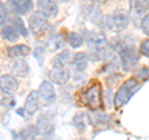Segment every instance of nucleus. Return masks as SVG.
I'll list each match as a JSON object with an SVG mask.
<instances>
[{"label":"nucleus","instance_id":"obj_1","mask_svg":"<svg viewBox=\"0 0 149 140\" xmlns=\"http://www.w3.org/2000/svg\"><path fill=\"white\" fill-rule=\"evenodd\" d=\"M141 88V86L137 85V81L134 78H130L128 81H125L122 87L118 89L117 94L114 97V104L117 108H120L125 103H128V100L132 98L134 93H137V91Z\"/></svg>","mask_w":149,"mask_h":140},{"label":"nucleus","instance_id":"obj_2","mask_svg":"<svg viewBox=\"0 0 149 140\" xmlns=\"http://www.w3.org/2000/svg\"><path fill=\"white\" fill-rule=\"evenodd\" d=\"M129 16L124 11H116L106 17V26L113 32H120L128 26Z\"/></svg>","mask_w":149,"mask_h":140},{"label":"nucleus","instance_id":"obj_3","mask_svg":"<svg viewBox=\"0 0 149 140\" xmlns=\"http://www.w3.org/2000/svg\"><path fill=\"white\" fill-rule=\"evenodd\" d=\"M149 12V0H130V19L137 26Z\"/></svg>","mask_w":149,"mask_h":140},{"label":"nucleus","instance_id":"obj_4","mask_svg":"<svg viewBox=\"0 0 149 140\" xmlns=\"http://www.w3.org/2000/svg\"><path fill=\"white\" fill-rule=\"evenodd\" d=\"M85 102L87 103L88 107H91L92 109L101 108L102 99H101V86H100V83L92 85L85 92Z\"/></svg>","mask_w":149,"mask_h":140},{"label":"nucleus","instance_id":"obj_5","mask_svg":"<svg viewBox=\"0 0 149 140\" xmlns=\"http://www.w3.org/2000/svg\"><path fill=\"white\" fill-rule=\"evenodd\" d=\"M32 4L31 0H8L6 8L9 11H11L17 15H26L32 10Z\"/></svg>","mask_w":149,"mask_h":140},{"label":"nucleus","instance_id":"obj_6","mask_svg":"<svg viewBox=\"0 0 149 140\" xmlns=\"http://www.w3.org/2000/svg\"><path fill=\"white\" fill-rule=\"evenodd\" d=\"M46 24H47V16L41 11L32 12L29 17V30L35 35L42 31Z\"/></svg>","mask_w":149,"mask_h":140},{"label":"nucleus","instance_id":"obj_7","mask_svg":"<svg viewBox=\"0 0 149 140\" xmlns=\"http://www.w3.org/2000/svg\"><path fill=\"white\" fill-rule=\"evenodd\" d=\"M120 61L124 71H130L138 63V55L133 47H125L120 51Z\"/></svg>","mask_w":149,"mask_h":140},{"label":"nucleus","instance_id":"obj_8","mask_svg":"<svg viewBox=\"0 0 149 140\" xmlns=\"http://www.w3.org/2000/svg\"><path fill=\"white\" fill-rule=\"evenodd\" d=\"M19 88L17 79L13 74H3L0 77V91L6 96L15 94Z\"/></svg>","mask_w":149,"mask_h":140},{"label":"nucleus","instance_id":"obj_9","mask_svg":"<svg viewBox=\"0 0 149 140\" xmlns=\"http://www.w3.org/2000/svg\"><path fill=\"white\" fill-rule=\"evenodd\" d=\"M39 105H40V94L37 91H31L27 94L26 99H25V104H24V110L27 114H35L39 110Z\"/></svg>","mask_w":149,"mask_h":140},{"label":"nucleus","instance_id":"obj_10","mask_svg":"<svg viewBox=\"0 0 149 140\" xmlns=\"http://www.w3.org/2000/svg\"><path fill=\"white\" fill-rule=\"evenodd\" d=\"M9 69L10 72L16 77H25L29 73V64L24 60H17L13 58L9 62Z\"/></svg>","mask_w":149,"mask_h":140},{"label":"nucleus","instance_id":"obj_11","mask_svg":"<svg viewBox=\"0 0 149 140\" xmlns=\"http://www.w3.org/2000/svg\"><path fill=\"white\" fill-rule=\"evenodd\" d=\"M39 134L47 135L54 132V122H52V116L49 114H41L37 119V125H36Z\"/></svg>","mask_w":149,"mask_h":140},{"label":"nucleus","instance_id":"obj_12","mask_svg":"<svg viewBox=\"0 0 149 140\" xmlns=\"http://www.w3.org/2000/svg\"><path fill=\"white\" fill-rule=\"evenodd\" d=\"M39 94L42 97V99L46 103H52L56 99V93L54 89V86L50 81H44L39 87Z\"/></svg>","mask_w":149,"mask_h":140},{"label":"nucleus","instance_id":"obj_13","mask_svg":"<svg viewBox=\"0 0 149 140\" xmlns=\"http://www.w3.org/2000/svg\"><path fill=\"white\" fill-rule=\"evenodd\" d=\"M37 6H39L40 11L44 12L46 16L55 17L58 14L57 3L54 1V0H39L37 1Z\"/></svg>","mask_w":149,"mask_h":140},{"label":"nucleus","instance_id":"obj_14","mask_svg":"<svg viewBox=\"0 0 149 140\" xmlns=\"http://www.w3.org/2000/svg\"><path fill=\"white\" fill-rule=\"evenodd\" d=\"M49 78L56 85H65L70 79V72L66 68H55L49 72Z\"/></svg>","mask_w":149,"mask_h":140},{"label":"nucleus","instance_id":"obj_15","mask_svg":"<svg viewBox=\"0 0 149 140\" xmlns=\"http://www.w3.org/2000/svg\"><path fill=\"white\" fill-rule=\"evenodd\" d=\"M87 55L83 52H77L74 53L72 61H71V66L76 72H83L87 68Z\"/></svg>","mask_w":149,"mask_h":140},{"label":"nucleus","instance_id":"obj_16","mask_svg":"<svg viewBox=\"0 0 149 140\" xmlns=\"http://www.w3.org/2000/svg\"><path fill=\"white\" fill-rule=\"evenodd\" d=\"M37 134H39V130L35 125H29L27 128L14 135V140H32Z\"/></svg>","mask_w":149,"mask_h":140},{"label":"nucleus","instance_id":"obj_17","mask_svg":"<svg viewBox=\"0 0 149 140\" xmlns=\"http://www.w3.org/2000/svg\"><path fill=\"white\" fill-rule=\"evenodd\" d=\"M86 16L88 17V20H91L95 24H101L103 20V15L101 12V9L96 5H88L86 6Z\"/></svg>","mask_w":149,"mask_h":140},{"label":"nucleus","instance_id":"obj_18","mask_svg":"<svg viewBox=\"0 0 149 140\" xmlns=\"http://www.w3.org/2000/svg\"><path fill=\"white\" fill-rule=\"evenodd\" d=\"M30 53V47L26 45H16L13 47L8 49V55L10 58H19V57H25Z\"/></svg>","mask_w":149,"mask_h":140},{"label":"nucleus","instance_id":"obj_19","mask_svg":"<svg viewBox=\"0 0 149 140\" xmlns=\"http://www.w3.org/2000/svg\"><path fill=\"white\" fill-rule=\"evenodd\" d=\"M70 62V52L67 50H63L52 58V66L55 68H66Z\"/></svg>","mask_w":149,"mask_h":140},{"label":"nucleus","instance_id":"obj_20","mask_svg":"<svg viewBox=\"0 0 149 140\" xmlns=\"http://www.w3.org/2000/svg\"><path fill=\"white\" fill-rule=\"evenodd\" d=\"M0 34H1V37L4 40L9 41V42H15V41L19 39V32L15 30V27L11 26V25H5L3 26L1 31H0Z\"/></svg>","mask_w":149,"mask_h":140},{"label":"nucleus","instance_id":"obj_21","mask_svg":"<svg viewBox=\"0 0 149 140\" xmlns=\"http://www.w3.org/2000/svg\"><path fill=\"white\" fill-rule=\"evenodd\" d=\"M88 122H90V119H88V116L85 113H77L73 116V124L80 132L86 129Z\"/></svg>","mask_w":149,"mask_h":140},{"label":"nucleus","instance_id":"obj_22","mask_svg":"<svg viewBox=\"0 0 149 140\" xmlns=\"http://www.w3.org/2000/svg\"><path fill=\"white\" fill-rule=\"evenodd\" d=\"M67 41L70 46H71L72 49H78L81 47L82 44H83V39L80 34H77V32H70V35L67 37Z\"/></svg>","mask_w":149,"mask_h":140},{"label":"nucleus","instance_id":"obj_23","mask_svg":"<svg viewBox=\"0 0 149 140\" xmlns=\"http://www.w3.org/2000/svg\"><path fill=\"white\" fill-rule=\"evenodd\" d=\"M13 26L15 27V30L19 32V35L24 36V37H27V35H29V31L26 30V27L24 25V21L21 20L20 17H15L13 20Z\"/></svg>","mask_w":149,"mask_h":140},{"label":"nucleus","instance_id":"obj_24","mask_svg":"<svg viewBox=\"0 0 149 140\" xmlns=\"http://www.w3.org/2000/svg\"><path fill=\"white\" fill-rule=\"evenodd\" d=\"M8 21H9L8 8L0 1V26H5V24Z\"/></svg>","mask_w":149,"mask_h":140},{"label":"nucleus","instance_id":"obj_25","mask_svg":"<svg viewBox=\"0 0 149 140\" xmlns=\"http://www.w3.org/2000/svg\"><path fill=\"white\" fill-rule=\"evenodd\" d=\"M44 53H45V47L42 45H39L35 49V52H34V56L35 58L39 61V63L41 64L42 63V58H44Z\"/></svg>","mask_w":149,"mask_h":140},{"label":"nucleus","instance_id":"obj_26","mask_svg":"<svg viewBox=\"0 0 149 140\" xmlns=\"http://www.w3.org/2000/svg\"><path fill=\"white\" fill-rule=\"evenodd\" d=\"M141 26H142V31H143L147 36H149V12L142 19Z\"/></svg>","mask_w":149,"mask_h":140},{"label":"nucleus","instance_id":"obj_27","mask_svg":"<svg viewBox=\"0 0 149 140\" xmlns=\"http://www.w3.org/2000/svg\"><path fill=\"white\" fill-rule=\"evenodd\" d=\"M62 45H63V41L61 40V36H57L56 39H54L52 44H51V49H52L54 51L55 50H60L62 47Z\"/></svg>","mask_w":149,"mask_h":140},{"label":"nucleus","instance_id":"obj_28","mask_svg":"<svg viewBox=\"0 0 149 140\" xmlns=\"http://www.w3.org/2000/svg\"><path fill=\"white\" fill-rule=\"evenodd\" d=\"M95 123L96 124H102L103 125L104 123H107V115L103 113H96L95 114Z\"/></svg>","mask_w":149,"mask_h":140},{"label":"nucleus","instance_id":"obj_29","mask_svg":"<svg viewBox=\"0 0 149 140\" xmlns=\"http://www.w3.org/2000/svg\"><path fill=\"white\" fill-rule=\"evenodd\" d=\"M141 52L147 56V57H149V40H146L143 41L142 45H141Z\"/></svg>","mask_w":149,"mask_h":140},{"label":"nucleus","instance_id":"obj_30","mask_svg":"<svg viewBox=\"0 0 149 140\" xmlns=\"http://www.w3.org/2000/svg\"><path fill=\"white\" fill-rule=\"evenodd\" d=\"M138 78L143 79V81H147V79H149V72H148V69H147L146 67H143L141 71H139V73H138Z\"/></svg>","mask_w":149,"mask_h":140},{"label":"nucleus","instance_id":"obj_31","mask_svg":"<svg viewBox=\"0 0 149 140\" xmlns=\"http://www.w3.org/2000/svg\"><path fill=\"white\" fill-rule=\"evenodd\" d=\"M92 3H95V4H103L106 1H108V0H91Z\"/></svg>","mask_w":149,"mask_h":140},{"label":"nucleus","instance_id":"obj_32","mask_svg":"<svg viewBox=\"0 0 149 140\" xmlns=\"http://www.w3.org/2000/svg\"><path fill=\"white\" fill-rule=\"evenodd\" d=\"M56 3H68L70 0H55Z\"/></svg>","mask_w":149,"mask_h":140}]
</instances>
